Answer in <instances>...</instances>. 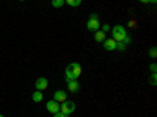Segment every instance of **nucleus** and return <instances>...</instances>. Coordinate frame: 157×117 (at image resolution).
Listing matches in <instances>:
<instances>
[{
	"label": "nucleus",
	"mask_w": 157,
	"mask_h": 117,
	"mask_svg": "<svg viewBox=\"0 0 157 117\" xmlns=\"http://www.w3.org/2000/svg\"><path fill=\"white\" fill-rule=\"evenodd\" d=\"M82 75V66L78 62H71L68 64L66 70H64V76H66V80H77L78 76Z\"/></svg>",
	"instance_id": "obj_1"
},
{
	"label": "nucleus",
	"mask_w": 157,
	"mask_h": 117,
	"mask_svg": "<svg viewBox=\"0 0 157 117\" xmlns=\"http://www.w3.org/2000/svg\"><path fill=\"white\" fill-rule=\"evenodd\" d=\"M126 36H127V33H126V28L123 27V25H115V27L112 28V37L116 42H123Z\"/></svg>",
	"instance_id": "obj_2"
},
{
	"label": "nucleus",
	"mask_w": 157,
	"mask_h": 117,
	"mask_svg": "<svg viewBox=\"0 0 157 117\" xmlns=\"http://www.w3.org/2000/svg\"><path fill=\"white\" fill-rule=\"evenodd\" d=\"M60 111H61L64 115L72 114V112L75 111V103L71 101V100H64V101L61 103V106H60Z\"/></svg>",
	"instance_id": "obj_3"
},
{
	"label": "nucleus",
	"mask_w": 157,
	"mask_h": 117,
	"mask_svg": "<svg viewBox=\"0 0 157 117\" xmlns=\"http://www.w3.org/2000/svg\"><path fill=\"white\" fill-rule=\"evenodd\" d=\"M47 86H49V81H47V78H44V76H39L36 80V83H35V89L41 90V92L44 89H47Z\"/></svg>",
	"instance_id": "obj_4"
},
{
	"label": "nucleus",
	"mask_w": 157,
	"mask_h": 117,
	"mask_svg": "<svg viewBox=\"0 0 157 117\" xmlns=\"http://www.w3.org/2000/svg\"><path fill=\"white\" fill-rule=\"evenodd\" d=\"M86 28H88L90 31H98V30L101 28V22H99V19H88V22H86Z\"/></svg>",
	"instance_id": "obj_5"
},
{
	"label": "nucleus",
	"mask_w": 157,
	"mask_h": 117,
	"mask_svg": "<svg viewBox=\"0 0 157 117\" xmlns=\"http://www.w3.org/2000/svg\"><path fill=\"white\" fill-rule=\"evenodd\" d=\"M46 109H47L50 114H55V112H58V111H60V103H58V101H55V100H49V101H47Z\"/></svg>",
	"instance_id": "obj_6"
},
{
	"label": "nucleus",
	"mask_w": 157,
	"mask_h": 117,
	"mask_svg": "<svg viewBox=\"0 0 157 117\" xmlns=\"http://www.w3.org/2000/svg\"><path fill=\"white\" fill-rule=\"evenodd\" d=\"M104 48H105L107 51H112V50H116V41H115V39L113 37H110V39H104Z\"/></svg>",
	"instance_id": "obj_7"
},
{
	"label": "nucleus",
	"mask_w": 157,
	"mask_h": 117,
	"mask_svg": "<svg viewBox=\"0 0 157 117\" xmlns=\"http://www.w3.org/2000/svg\"><path fill=\"white\" fill-rule=\"evenodd\" d=\"M54 100L58 101V103H63L64 100H68V94L64 92V90H57V92L54 94Z\"/></svg>",
	"instance_id": "obj_8"
},
{
	"label": "nucleus",
	"mask_w": 157,
	"mask_h": 117,
	"mask_svg": "<svg viewBox=\"0 0 157 117\" xmlns=\"http://www.w3.org/2000/svg\"><path fill=\"white\" fill-rule=\"evenodd\" d=\"M68 89L71 90V92H77V90L80 89V84L77 83V80H69L68 81Z\"/></svg>",
	"instance_id": "obj_9"
},
{
	"label": "nucleus",
	"mask_w": 157,
	"mask_h": 117,
	"mask_svg": "<svg viewBox=\"0 0 157 117\" xmlns=\"http://www.w3.org/2000/svg\"><path fill=\"white\" fill-rule=\"evenodd\" d=\"M104 39H105V33H104L102 30L94 31V41H96V42H102Z\"/></svg>",
	"instance_id": "obj_10"
},
{
	"label": "nucleus",
	"mask_w": 157,
	"mask_h": 117,
	"mask_svg": "<svg viewBox=\"0 0 157 117\" xmlns=\"http://www.w3.org/2000/svg\"><path fill=\"white\" fill-rule=\"evenodd\" d=\"M32 98H33V101H36V103L43 101V92H41V90H35L33 95H32Z\"/></svg>",
	"instance_id": "obj_11"
},
{
	"label": "nucleus",
	"mask_w": 157,
	"mask_h": 117,
	"mask_svg": "<svg viewBox=\"0 0 157 117\" xmlns=\"http://www.w3.org/2000/svg\"><path fill=\"white\" fill-rule=\"evenodd\" d=\"M64 3H68L69 6H78L82 3V0H64Z\"/></svg>",
	"instance_id": "obj_12"
},
{
	"label": "nucleus",
	"mask_w": 157,
	"mask_h": 117,
	"mask_svg": "<svg viewBox=\"0 0 157 117\" xmlns=\"http://www.w3.org/2000/svg\"><path fill=\"white\" fill-rule=\"evenodd\" d=\"M64 5V0H52V6L54 8H61Z\"/></svg>",
	"instance_id": "obj_13"
},
{
	"label": "nucleus",
	"mask_w": 157,
	"mask_h": 117,
	"mask_svg": "<svg viewBox=\"0 0 157 117\" xmlns=\"http://www.w3.org/2000/svg\"><path fill=\"white\" fill-rule=\"evenodd\" d=\"M149 56H151L152 59H155V56H157V48H155V47H151V48H149Z\"/></svg>",
	"instance_id": "obj_14"
},
{
	"label": "nucleus",
	"mask_w": 157,
	"mask_h": 117,
	"mask_svg": "<svg viewBox=\"0 0 157 117\" xmlns=\"http://www.w3.org/2000/svg\"><path fill=\"white\" fill-rule=\"evenodd\" d=\"M116 50H120V51H124L126 50V45L123 42H116Z\"/></svg>",
	"instance_id": "obj_15"
},
{
	"label": "nucleus",
	"mask_w": 157,
	"mask_h": 117,
	"mask_svg": "<svg viewBox=\"0 0 157 117\" xmlns=\"http://www.w3.org/2000/svg\"><path fill=\"white\" fill-rule=\"evenodd\" d=\"M155 83H157V75L155 73H151V84L155 86Z\"/></svg>",
	"instance_id": "obj_16"
},
{
	"label": "nucleus",
	"mask_w": 157,
	"mask_h": 117,
	"mask_svg": "<svg viewBox=\"0 0 157 117\" xmlns=\"http://www.w3.org/2000/svg\"><path fill=\"white\" fill-rule=\"evenodd\" d=\"M149 69H151V72H152V73H155V70H157V66H155V64L152 62L151 66H149Z\"/></svg>",
	"instance_id": "obj_17"
},
{
	"label": "nucleus",
	"mask_w": 157,
	"mask_h": 117,
	"mask_svg": "<svg viewBox=\"0 0 157 117\" xmlns=\"http://www.w3.org/2000/svg\"><path fill=\"white\" fill-rule=\"evenodd\" d=\"M54 117H68V115H64L61 111H58V112H55V114H54Z\"/></svg>",
	"instance_id": "obj_18"
},
{
	"label": "nucleus",
	"mask_w": 157,
	"mask_h": 117,
	"mask_svg": "<svg viewBox=\"0 0 157 117\" xmlns=\"http://www.w3.org/2000/svg\"><path fill=\"white\" fill-rule=\"evenodd\" d=\"M129 27H130V28H135V27H137V22H135V20H130V22H129Z\"/></svg>",
	"instance_id": "obj_19"
},
{
	"label": "nucleus",
	"mask_w": 157,
	"mask_h": 117,
	"mask_svg": "<svg viewBox=\"0 0 157 117\" xmlns=\"http://www.w3.org/2000/svg\"><path fill=\"white\" fill-rule=\"evenodd\" d=\"M109 30H110V25H104V27H102V31L104 33H107Z\"/></svg>",
	"instance_id": "obj_20"
},
{
	"label": "nucleus",
	"mask_w": 157,
	"mask_h": 117,
	"mask_svg": "<svg viewBox=\"0 0 157 117\" xmlns=\"http://www.w3.org/2000/svg\"><path fill=\"white\" fill-rule=\"evenodd\" d=\"M90 19H99V16H98V12H93V14L90 16Z\"/></svg>",
	"instance_id": "obj_21"
},
{
	"label": "nucleus",
	"mask_w": 157,
	"mask_h": 117,
	"mask_svg": "<svg viewBox=\"0 0 157 117\" xmlns=\"http://www.w3.org/2000/svg\"><path fill=\"white\" fill-rule=\"evenodd\" d=\"M138 2H141V3H149V0H138Z\"/></svg>",
	"instance_id": "obj_22"
},
{
	"label": "nucleus",
	"mask_w": 157,
	"mask_h": 117,
	"mask_svg": "<svg viewBox=\"0 0 157 117\" xmlns=\"http://www.w3.org/2000/svg\"><path fill=\"white\" fill-rule=\"evenodd\" d=\"M157 2V0H149V3H155Z\"/></svg>",
	"instance_id": "obj_23"
},
{
	"label": "nucleus",
	"mask_w": 157,
	"mask_h": 117,
	"mask_svg": "<svg viewBox=\"0 0 157 117\" xmlns=\"http://www.w3.org/2000/svg\"><path fill=\"white\" fill-rule=\"evenodd\" d=\"M0 117H3V115H2V114H0Z\"/></svg>",
	"instance_id": "obj_24"
},
{
	"label": "nucleus",
	"mask_w": 157,
	"mask_h": 117,
	"mask_svg": "<svg viewBox=\"0 0 157 117\" xmlns=\"http://www.w3.org/2000/svg\"><path fill=\"white\" fill-rule=\"evenodd\" d=\"M21 2H24V0H21Z\"/></svg>",
	"instance_id": "obj_25"
}]
</instances>
